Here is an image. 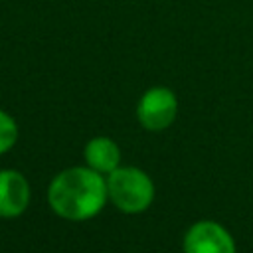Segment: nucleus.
Listing matches in <instances>:
<instances>
[{"label":"nucleus","instance_id":"nucleus-1","mask_svg":"<svg viewBox=\"0 0 253 253\" xmlns=\"http://www.w3.org/2000/svg\"><path fill=\"white\" fill-rule=\"evenodd\" d=\"M107 182L93 168H67L57 174L47 190L51 210L71 221L89 219L101 211L107 200Z\"/></svg>","mask_w":253,"mask_h":253},{"label":"nucleus","instance_id":"nucleus-4","mask_svg":"<svg viewBox=\"0 0 253 253\" xmlns=\"http://www.w3.org/2000/svg\"><path fill=\"white\" fill-rule=\"evenodd\" d=\"M186 253H235L231 235L215 221L194 223L184 237Z\"/></svg>","mask_w":253,"mask_h":253},{"label":"nucleus","instance_id":"nucleus-2","mask_svg":"<svg viewBox=\"0 0 253 253\" xmlns=\"http://www.w3.org/2000/svg\"><path fill=\"white\" fill-rule=\"evenodd\" d=\"M107 194L119 210L126 213H138V211H144L152 204L154 184L138 168L117 166L113 172H109Z\"/></svg>","mask_w":253,"mask_h":253},{"label":"nucleus","instance_id":"nucleus-5","mask_svg":"<svg viewBox=\"0 0 253 253\" xmlns=\"http://www.w3.org/2000/svg\"><path fill=\"white\" fill-rule=\"evenodd\" d=\"M30 202L28 180L16 170H0V215L16 217Z\"/></svg>","mask_w":253,"mask_h":253},{"label":"nucleus","instance_id":"nucleus-3","mask_svg":"<svg viewBox=\"0 0 253 253\" xmlns=\"http://www.w3.org/2000/svg\"><path fill=\"white\" fill-rule=\"evenodd\" d=\"M178 113L176 95L168 87H150L136 105V117L148 130H164Z\"/></svg>","mask_w":253,"mask_h":253},{"label":"nucleus","instance_id":"nucleus-6","mask_svg":"<svg viewBox=\"0 0 253 253\" xmlns=\"http://www.w3.org/2000/svg\"><path fill=\"white\" fill-rule=\"evenodd\" d=\"M85 160L89 164V168H93L95 172L103 174V172H113L119 166L121 160V150L119 146L107 138V136H97L91 138L85 146Z\"/></svg>","mask_w":253,"mask_h":253},{"label":"nucleus","instance_id":"nucleus-7","mask_svg":"<svg viewBox=\"0 0 253 253\" xmlns=\"http://www.w3.org/2000/svg\"><path fill=\"white\" fill-rule=\"evenodd\" d=\"M16 136H18V128L14 119L4 111H0V154L12 148V144L16 142Z\"/></svg>","mask_w":253,"mask_h":253},{"label":"nucleus","instance_id":"nucleus-8","mask_svg":"<svg viewBox=\"0 0 253 253\" xmlns=\"http://www.w3.org/2000/svg\"><path fill=\"white\" fill-rule=\"evenodd\" d=\"M184 253H186V251H184Z\"/></svg>","mask_w":253,"mask_h":253}]
</instances>
